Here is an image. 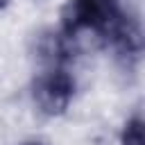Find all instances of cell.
<instances>
[{
	"label": "cell",
	"instance_id": "obj_1",
	"mask_svg": "<svg viewBox=\"0 0 145 145\" xmlns=\"http://www.w3.org/2000/svg\"><path fill=\"white\" fill-rule=\"evenodd\" d=\"M120 14V0H68L61 9V32L68 39L82 34L106 39Z\"/></svg>",
	"mask_w": 145,
	"mask_h": 145
},
{
	"label": "cell",
	"instance_id": "obj_2",
	"mask_svg": "<svg viewBox=\"0 0 145 145\" xmlns=\"http://www.w3.org/2000/svg\"><path fill=\"white\" fill-rule=\"evenodd\" d=\"M32 95L41 113L61 116L75 95V79L63 66H50L45 72L36 77Z\"/></svg>",
	"mask_w": 145,
	"mask_h": 145
},
{
	"label": "cell",
	"instance_id": "obj_3",
	"mask_svg": "<svg viewBox=\"0 0 145 145\" xmlns=\"http://www.w3.org/2000/svg\"><path fill=\"white\" fill-rule=\"evenodd\" d=\"M106 41L111 43L116 59L122 63V68L134 70L140 61L143 54V32H140V23L134 14H120L116 25L111 27V32L106 34Z\"/></svg>",
	"mask_w": 145,
	"mask_h": 145
},
{
	"label": "cell",
	"instance_id": "obj_4",
	"mask_svg": "<svg viewBox=\"0 0 145 145\" xmlns=\"http://www.w3.org/2000/svg\"><path fill=\"white\" fill-rule=\"evenodd\" d=\"M120 145H143V120L140 116H134L125 122L120 134Z\"/></svg>",
	"mask_w": 145,
	"mask_h": 145
},
{
	"label": "cell",
	"instance_id": "obj_5",
	"mask_svg": "<svg viewBox=\"0 0 145 145\" xmlns=\"http://www.w3.org/2000/svg\"><path fill=\"white\" fill-rule=\"evenodd\" d=\"M7 2H9V0H0V9H2V7L7 5Z\"/></svg>",
	"mask_w": 145,
	"mask_h": 145
},
{
	"label": "cell",
	"instance_id": "obj_6",
	"mask_svg": "<svg viewBox=\"0 0 145 145\" xmlns=\"http://www.w3.org/2000/svg\"><path fill=\"white\" fill-rule=\"evenodd\" d=\"M25 145H43V143H25Z\"/></svg>",
	"mask_w": 145,
	"mask_h": 145
}]
</instances>
